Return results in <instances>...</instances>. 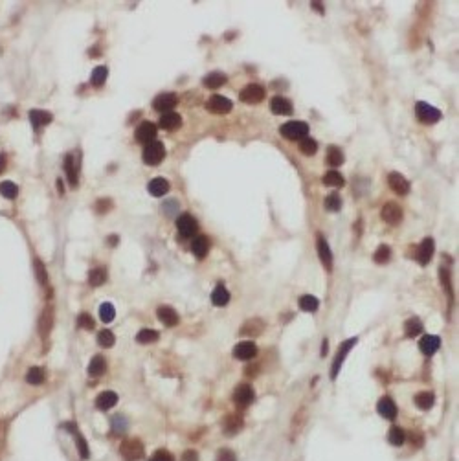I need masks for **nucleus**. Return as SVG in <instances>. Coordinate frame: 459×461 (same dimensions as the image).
<instances>
[{"instance_id":"nucleus-1","label":"nucleus","mask_w":459,"mask_h":461,"mask_svg":"<svg viewBox=\"0 0 459 461\" xmlns=\"http://www.w3.org/2000/svg\"><path fill=\"white\" fill-rule=\"evenodd\" d=\"M142 158H144V162L145 164H149V166H158V164L166 158V147H164L162 142H156L155 140V142H151V144L145 145Z\"/></svg>"},{"instance_id":"nucleus-2","label":"nucleus","mask_w":459,"mask_h":461,"mask_svg":"<svg viewBox=\"0 0 459 461\" xmlns=\"http://www.w3.org/2000/svg\"><path fill=\"white\" fill-rule=\"evenodd\" d=\"M281 134L283 138L287 140H301L309 134V124H305L301 120H294V122H288L281 127Z\"/></svg>"},{"instance_id":"nucleus-3","label":"nucleus","mask_w":459,"mask_h":461,"mask_svg":"<svg viewBox=\"0 0 459 461\" xmlns=\"http://www.w3.org/2000/svg\"><path fill=\"white\" fill-rule=\"evenodd\" d=\"M120 454L127 461H138L144 457V445L138 439H125L120 446Z\"/></svg>"},{"instance_id":"nucleus-4","label":"nucleus","mask_w":459,"mask_h":461,"mask_svg":"<svg viewBox=\"0 0 459 461\" xmlns=\"http://www.w3.org/2000/svg\"><path fill=\"white\" fill-rule=\"evenodd\" d=\"M415 112H417V118L421 120L422 124H435L441 120V112L437 108L432 107L430 103L426 101H419L415 105Z\"/></svg>"},{"instance_id":"nucleus-5","label":"nucleus","mask_w":459,"mask_h":461,"mask_svg":"<svg viewBox=\"0 0 459 461\" xmlns=\"http://www.w3.org/2000/svg\"><path fill=\"white\" fill-rule=\"evenodd\" d=\"M241 101L243 103H248V105H256V103H261L263 99H265V88H263L261 85H256V83H252V85L245 86L243 90H241Z\"/></svg>"},{"instance_id":"nucleus-6","label":"nucleus","mask_w":459,"mask_h":461,"mask_svg":"<svg viewBox=\"0 0 459 461\" xmlns=\"http://www.w3.org/2000/svg\"><path fill=\"white\" fill-rule=\"evenodd\" d=\"M176 103H178V96H176V94H173V92H162V94H158V96L155 97L153 108L162 114L171 112V108L176 107Z\"/></svg>"},{"instance_id":"nucleus-7","label":"nucleus","mask_w":459,"mask_h":461,"mask_svg":"<svg viewBox=\"0 0 459 461\" xmlns=\"http://www.w3.org/2000/svg\"><path fill=\"white\" fill-rule=\"evenodd\" d=\"M358 342V338H349V340H346V342L340 345V349H338L336 353V359H334V362H332V368H331V379L334 381L338 375V371H340V368H342L343 360H346L347 353L351 351L353 348H355V343Z\"/></svg>"},{"instance_id":"nucleus-8","label":"nucleus","mask_w":459,"mask_h":461,"mask_svg":"<svg viewBox=\"0 0 459 461\" xmlns=\"http://www.w3.org/2000/svg\"><path fill=\"white\" fill-rule=\"evenodd\" d=\"M176 230H178V234H180L182 237H191L197 234L198 230V222L195 217H191L189 213H184L178 217V220H176Z\"/></svg>"},{"instance_id":"nucleus-9","label":"nucleus","mask_w":459,"mask_h":461,"mask_svg":"<svg viewBox=\"0 0 459 461\" xmlns=\"http://www.w3.org/2000/svg\"><path fill=\"white\" fill-rule=\"evenodd\" d=\"M254 397H256V393H254V388L250 384H239L234 392V401L239 408L250 406L254 402Z\"/></svg>"},{"instance_id":"nucleus-10","label":"nucleus","mask_w":459,"mask_h":461,"mask_svg":"<svg viewBox=\"0 0 459 461\" xmlns=\"http://www.w3.org/2000/svg\"><path fill=\"white\" fill-rule=\"evenodd\" d=\"M316 248H318V256H320L321 265L325 267L327 272H331L332 270V252H331V248H329V245H327L325 237L321 236V234H318V237H316Z\"/></svg>"},{"instance_id":"nucleus-11","label":"nucleus","mask_w":459,"mask_h":461,"mask_svg":"<svg viewBox=\"0 0 459 461\" xmlns=\"http://www.w3.org/2000/svg\"><path fill=\"white\" fill-rule=\"evenodd\" d=\"M134 136H136V140H138L140 144H151V142H155L156 138V125L153 124V122H142V124L138 125V129H136V133H134Z\"/></svg>"},{"instance_id":"nucleus-12","label":"nucleus","mask_w":459,"mask_h":461,"mask_svg":"<svg viewBox=\"0 0 459 461\" xmlns=\"http://www.w3.org/2000/svg\"><path fill=\"white\" fill-rule=\"evenodd\" d=\"M232 107H234L232 101L224 96H211L209 101L206 103V108L211 114H228L232 110Z\"/></svg>"},{"instance_id":"nucleus-13","label":"nucleus","mask_w":459,"mask_h":461,"mask_svg":"<svg viewBox=\"0 0 459 461\" xmlns=\"http://www.w3.org/2000/svg\"><path fill=\"white\" fill-rule=\"evenodd\" d=\"M257 355V345L250 340H245V342H239L234 348V357L237 360H252Z\"/></svg>"},{"instance_id":"nucleus-14","label":"nucleus","mask_w":459,"mask_h":461,"mask_svg":"<svg viewBox=\"0 0 459 461\" xmlns=\"http://www.w3.org/2000/svg\"><path fill=\"white\" fill-rule=\"evenodd\" d=\"M380 217L388 222V224H397L402 220V208L395 202H388L384 204V208L380 211Z\"/></svg>"},{"instance_id":"nucleus-15","label":"nucleus","mask_w":459,"mask_h":461,"mask_svg":"<svg viewBox=\"0 0 459 461\" xmlns=\"http://www.w3.org/2000/svg\"><path fill=\"white\" fill-rule=\"evenodd\" d=\"M433 250H435L433 239L432 237H426V239L419 245V248H417V261H419L422 267L428 265L430 263V259H432V256H433Z\"/></svg>"},{"instance_id":"nucleus-16","label":"nucleus","mask_w":459,"mask_h":461,"mask_svg":"<svg viewBox=\"0 0 459 461\" xmlns=\"http://www.w3.org/2000/svg\"><path fill=\"white\" fill-rule=\"evenodd\" d=\"M388 182H390V188L395 191L397 195H408L410 193V182L406 180L404 177H402L401 173H390V177H388Z\"/></svg>"},{"instance_id":"nucleus-17","label":"nucleus","mask_w":459,"mask_h":461,"mask_svg":"<svg viewBox=\"0 0 459 461\" xmlns=\"http://www.w3.org/2000/svg\"><path fill=\"white\" fill-rule=\"evenodd\" d=\"M156 314H158V320H160L166 327H175L176 323H178V312L173 309V307H167V305H162L158 307V311H156Z\"/></svg>"},{"instance_id":"nucleus-18","label":"nucleus","mask_w":459,"mask_h":461,"mask_svg":"<svg viewBox=\"0 0 459 461\" xmlns=\"http://www.w3.org/2000/svg\"><path fill=\"white\" fill-rule=\"evenodd\" d=\"M265 327H267V323L263 322L261 318H252V320L243 323L241 334H243V336H259Z\"/></svg>"},{"instance_id":"nucleus-19","label":"nucleus","mask_w":459,"mask_h":461,"mask_svg":"<svg viewBox=\"0 0 459 461\" xmlns=\"http://www.w3.org/2000/svg\"><path fill=\"white\" fill-rule=\"evenodd\" d=\"M52 327H54V307H46L43 311V314H41V318H39V332H41V336L43 338L48 336Z\"/></svg>"},{"instance_id":"nucleus-20","label":"nucleus","mask_w":459,"mask_h":461,"mask_svg":"<svg viewBox=\"0 0 459 461\" xmlns=\"http://www.w3.org/2000/svg\"><path fill=\"white\" fill-rule=\"evenodd\" d=\"M439 348H441V340H439V336H433V334H426V336H422L421 342H419V349H421L426 357L435 355Z\"/></svg>"},{"instance_id":"nucleus-21","label":"nucleus","mask_w":459,"mask_h":461,"mask_svg":"<svg viewBox=\"0 0 459 461\" xmlns=\"http://www.w3.org/2000/svg\"><path fill=\"white\" fill-rule=\"evenodd\" d=\"M377 412L382 415L384 419H395L397 415V406L395 402L391 401L390 397H382V399H379V402H377Z\"/></svg>"},{"instance_id":"nucleus-22","label":"nucleus","mask_w":459,"mask_h":461,"mask_svg":"<svg viewBox=\"0 0 459 461\" xmlns=\"http://www.w3.org/2000/svg\"><path fill=\"white\" fill-rule=\"evenodd\" d=\"M158 125H160L162 129L166 131H173V129H178L182 125V116L176 112H164L160 116V120H158Z\"/></svg>"},{"instance_id":"nucleus-23","label":"nucleus","mask_w":459,"mask_h":461,"mask_svg":"<svg viewBox=\"0 0 459 461\" xmlns=\"http://www.w3.org/2000/svg\"><path fill=\"white\" fill-rule=\"evenodd\" d=\"M270 108H272L274 114L288 116V114L292 112V103L283 96H276V97H272V101H270Z\"/></svg>"},{"instance_id":"nucleus-24","label":"nucleus","mask_w":459,"mask_h":461,"mask_svg":"<svg viewBox=\"0 0 459 461\" xmlns=\"http://www.w3.org/2000/svg\"><path fill=\"white\" fill-rule=\"evenodd\" d=\"M66 428L72 430V435L75 437V443H77V450H79V456L81 459H88V456H90V452H88V445H86L85 437L79 434V430H77V426L75 424H64Z\"/></svg>"},{"instance_id":"nucleus-25","label":"nucleus","mask_w":459,"mask_h":461,"mask_svg":"<svg viewBox=\"0 0 459 461\" xmlns=\"http://www.w3.org/2000/svg\"><path fill=\"white\" fill-rule=\"evenodd\" d=\"M228 301H229L228 289H226L222 283H219L213 289V292H211V303H213L215 307H224V305H228Z\"/></svg>"},{"instance_id":"nucleus-26","label":"nucleus","mask_w":459,"mask_h":461,"mask_svg":"<svg viewBox=\"0 0 459 461\" xmlns=\"http://www.w3.org/2000/svg\"><path fill=\"white\" fill-rule=\"evenodd\" d=\"M167 191H169V182H167L166 178L156 177L149 182V193L153 197H164Z\"/></svg>"},{"instance_id":"nucleus-27","label":"nucleus","mask_w":459,"mask_h":461,"mask_svg":"<svg viewBox=\"0 0 459 461\" xmlns=\"http://www.w3.org/2000/svg\"><path fill=\"white\" fill-rule=\"evenodd\" d=\"M228 81V75L224 74V72H209L206 77H204V86H208V88H211V90H215V88H219V86H222Z\"/></svg>"},{"instance_id":"nucleus-28","label":"nucleus","mask_w":459,"mask_h":461,"mask_svg":"<svg viewBox=\"0 0 459 461\" xmlns=\"http://www.w3.org/2000/svg\"><path fill=\"white\" fill-rule=\"evenodd\" d=\"M118 402V395L114 392H103L97 395L96 399V406L97 410H110V408H114V404Z\"/></svg>"},{"instance_id":"nucleus-29","label":"nucleus","mask_w":459,"mask_h":461,"mask_svg":"<svg viewBox=\"0 0 459 461\" xmlns=\"http://www.w3.org/2000/svg\"><path fill=\"white\" fill-rule=\"evenodd\" d=\"M64 171L68 177V184L72 188L77 186V164L74 162V155H66L64 158Z\"/></svg>"},{"instance_id":"nucleus-30","label":"nucleus","mask_w":459,"mask_h":461,"mask_svg":"<svg viewBox=\"0 0 459 461\" xmlns=\"http://www.w3.org/2000/svg\"><path fill=\"white\" fill-rule=\"evenodd\" d=\"M191 250L193 254L197 256L198 259H204L208 256V250H209V239L206 236H200L197 237L195 241L191 243Z\"/></svg>"},{"instance_id":"nucleus-31","label":"nucleus","mask_w":459,"mask_h":461,"mask_svg":"<svg viewBox=\"0 0 459 461\" xmlns=\"http://www.w3.org/2000/svg\"><path fill=\"white\" fill-rule=\"evenodd\" d=\"M222 426H224V432L228 435L237 434V432L243 428V417H241V415H237V413H235V415H234V413H232V415H226Z\"/></svg>"},{"instance_id":"nucleus-32","label":"nucleus","mask_w":459,"mask_h":461,"mask_svg":"<svg viewBox=\"0 0 459 461\" xmlns=\"http://www.w3.org/2000/svg\"><path fill=\"white\" fill-rule=\"evenodd\" d=\"M105 371H107V362H105V359H103L101 355H96V357L90 360V364H88V375L101 377Z\"/></svg>"},{"instance_id":"nucleus-33","label":"nucleus","mask_w":459,"mask_h":461,"mask_svg":"<svg viewBox=\"0 0 459 461\" xmlns=\"http://www.w3.org/2000/svg\"><path fill=\"white\" fill-rule=\"evenodd\" d=\"M30 120H32L33 127L37 129V127H41V125H48L52 120H54V116L50 112H44V110H39V108H33V110H30Z\"/></svg>"},{"instance_id":"nucleus-34","label":"nucleus","mask_w":459,"mask_h":461,"mask_svg":"<svg viewBox=\"0 0 459 461\" xmlns=\"http://www.w3.org/2000/svg\"><path fill=\"white\" fill-rule=\"evenodd\" d=\"M46 381V371L43 370V368H39V366H33V368H30L26 373V382H30V384H33V386H39V384H43V382Z\"/></svg>"},{"instance_id":"nucleus-35","label":"nucleus","mask_w":459,"mask_h":461,"mask_svg":"<svg viewBox=\"0 0 459 461\" xmlns=\"http://www.w3.org/2000/svg\"><path fill=\"white\" fill-rule=\"evenodd\" d=\"M318 307H320V301H318V298L312 294H305L299 298V309L305 312H316L318 311Z\"/></svg>"},{"instance_id":"nucleus-36","label":"nucleus","mask_w":459,"mask_h":461,"mask_svg":"<svg viewBox=\"0 0 459 461\" xmlns=\"http://www.w3.org/2000/svg\"><path fill=\"white\" fill-rule=\"evenodd\" d=\"M404 332H406V336H410V338L417 336V334H421V332H422V322L419 320V318H415V316L410 318V320H406Z\"/></svg>"},{"instance_id":"nucleus-37","label":"nucleus","mask_w":459,"mask_h":461,"mask_svg":"<svg viewBox=\"0 0 459 461\" xmlns=\"http://www.w3.org/2000/svg\"><path fill=\"white\" fill-rule=\"evenodd\" d=\"M413 401H415L417 408H421V410H430V408L433 406V402H435V397H433L430 392H421V393H417Z\"/></svg>"},{"instance_id":"nucleus-38","label":"nucleus","mask_w":459,"mask_h":461,"mask_svg":"<svg viewBox=\"0 0 459 461\" xmlns=\"http://www.w3.org/2000/svg\"><path fill=\"white\" fill-rule=\"evenodd\" d=\"M107 75H108L107 66H96V68L92 70L90 83L94 86H103L105 85V81H107Z\"/></svg>"},{"instance_id":"nucleus-39","label":"nucleus","mask_w":459,"mask_h":461,"mask_svg":"<svg viewBox=\"0 0 459 461\" xmlns=\"http://www.w3.org/2000/svg\"><path fill=\"white\" fill-rule=\"evenodd\" d=\"M107 279V270L103 267H97V268H92L90 274H88V281H90L92 287H99V285L105 283Z\"/></svg>"},{"instance_id":"nucleus-40","label":"nucleus","mask_w":459,"mask_h":461,"mask_svg":"<svg viewBox=\"0 0 459 461\" xmlns=\"http://www.w3.org/2000/svg\"><path fill=\"white\" fill-rule=\"evenodd\" d=\"M327 164L331 167H338L343 164V153L338 147H329L327 151Z\"/></svg>"},{"instance_id":"nucleus-41","label":"nucleus","mask_w":459,"mask_h":461,"mask_svg":"<svg viewBox=\"0 0 459 461\" xmlns=\"http://www.w3.org/2000/svg\"><path fill=\"white\" fill-rule=\"evenodd\" d=\"M299 151H301L303 155H307V156L316 155V151H318V144H316V140L314 138H309V136L301 138V140H299Z\"/></svg>"},{"instance_id":"nucleus-42","label":"nucleus","mask_w":459,"mask_h":461,"mask_svg":"<svg viewBox=\"0 0 459 461\" xmlns=\"http://www.w3.org/2000/svg\"><path fill=\"white\" fill-rule=\"evenodd\" d=\"M158 331L155 329H142V331L136 334V342L138 343H155L158 340Z\"/></svg>"},{"instance_id":"nucleus-43","label":"nucleus","mask_w":459,"mask_h":461,"mask_svg":"<svg viewBox=\"0 0 459 461\" xmlns=\"http://www.w3.org/2000/svg\"><path fill=\"white\" fill-rule=\"evenodd\" d=\"M323 184H325V186H331V188H342L346 182H343L342 175L332 169V171L325 173V177H323Z\"/></svg>"},{"instance_id":"nucleus-44","label":"nucleus","mask_w":459,"mask_h":461,"mask_svg":"<svg viewBox=\"0 0 459 461\" xmlns=\"http://www.w3.org/2000/svg\"><path fill=\"white\" fill-rule=\"evenodd\" d=\"M116 316V311H114L112 303H101L99 305V320L103 323H110Z\"/></svg>"},{"instance_id":"nucleus-45","label":"nucleus","mask_w":459,"mask_h":461,"mask_svg":"<svg viewBox=\"0 0 459 461\" xmlns=\"http://www.w3.org/2000/svg\"><path fill=\"white\" fill-rule=\"evenodd\" d=\"M114 342H116V336H114L112 331L103 329V331L97 332V343H99L101 348H112Z\"/></svg>"},{"instance_id":"nucleus-46","label":"nucleus","mask_w":459,"mask_h":461,"mask_svg":"<svg viewBox=\"0 0 459 461\" xmlns=\"http://www.w3.org/2000/svg\"><path fill=\"white\" fill-rule=\"evenodd\" d=\"M373 258H375V263H379V265L388 263L391 258V248L388 247V245H380V247L377 248V252H375Z\"/></svg>"},{"instance_id":"nucleus-47","label":"nucleus","mask_w":459,"mask_h":461,"mask_svg":"<svg viewBox=\"0 0 459 461\" xmlns=\"http://www.w3.org/2000/svg\"><path fill=\"white\" fill-rule=\"evenodd\" d=\"M388 439H390V443H391L393 446H401L402 443L406 441L404 430L399 428V426H393V428L390 430V435H388Z\"/></svg>"},{"instance_id":"nucleus-48","label":"nucleus","mask_w":459,"mask_h":461,"mask_svg":"<svg viewBox=\"0 0 459 461\" xmlns=\"http://www.w3.org/2000/svg\"><path fill=\"white\" fill-rule=\"evenodd\" d=\"M0 193H2V197H6V198H15L17 195H19V188L15 186V182L4 180V182L0 184Z\"/></svg>"},{"instance_id":"nucleus-49","label":"nucleus","mask_w":459,"mask_h":461,"mask_svg":"<svg viewBox=\"0 0 459 461\" xmlns=\"http://www.w3.org/2000/svg\"><path fill=\"white\" fill-rule=\"evenodd\" d=\"M325 208L329 209V211H338V209L342 208V198H340V195H338V193L327 195V198H325Z\"/></svg>"},{"instance_id":"nucleus-50","label":"nucleus","mask_w":459,"mask_h":461,"mask_svg":"<svg viewBox=\"0 0 459 461\" xmlns=\"http://www.w3.org/2000/svg\"><path fill=\"white\" fill-rule=\"evenodd\" d=\"M35 274H37V279L41 285H48V272H46V267H44L43 261L35 259Z\"/></svg>"},{"instance_id":"nucleus-51","label":"nucleus","mask_w":459,"mask_h":461,"mask_svg":"<svg viewBox=\"0 0 459 461\" xmlns=\"http://www.w3.org/2000/svg\"><path fill=\"white\" fill-rule=\"evenodd\" d=\"M77 327L79 329H94V320H92L90 314L81 312L79 318H77Z\"/></svg>"},{"instance_id":"nucleus-52","label":"nucleus","mask_w":459,"mask_h":461,"mask_svg":"<svg viewBox=\"0 0 459 461\" xmlns=\"http://www.w3.org/2000/svg\"><path fill=\"white\" fill-rule=\"evenodd\" d=\"M125 428H127V421H125V417H123V415H114L112 417V430L114 432L122 434V432H125Z\"/></svg>"},{"instance_id":"nucleus-53","label":"nucleus","mask_w":459,"mask_h":461,"mask_svg":"<svg viewBox=\"0 0 459 461\" xmlns=\"http://www.w3.org/2000/svg\"><path fill=\"white\" fill-rule=\"evenodd\" d=\"M441 281H443V285H444V289H446V292H448V296H450V301H452V283H450V272L446 270V268H441Z\"/></svg>"},{"instance_id":"nucleus-54","label":"nucleus","mask_w":459,"mask_h":461,"mask_svg":"<svg viewBox=\"0 0 459 461\" xmlns=\"http://www.w3.org/2000/svg\"><path fill=\"white\" fill-rule=\"evenodd\" d=\"M215 461H237V456L229 448H222V450L217 452V457Z\"/></svg>"},{"instance_id":"nucleus-55","label":"nucleus","mask_w":459,"mask_h":461,"mask_svg":"<svg viewBox=\"0 0 459 461\" xmlns=\"http://www.w3.org/2000/svg\"><path fill=\"white\" fill-rule=\"evenodd\" d=\"M149 461H175V459H173V456L167 450H156L155 454L151 456Z\"/></svg>"},{"instance_id":"nucleus-56","label":"nucleus","mask_w":459,"mask_h":461,"mask_svg":"<svg viewBox=\"0 0 459 461\" xmlns=\"http://www.w3.org/2000/svg\"><path fill=\"white\" fill-rule=\"evenodd\" d=\"M182 461H198V454L195 450H186L182 456Z\"/></svg>"},{"instance_id":"nucleus-57","label":"nucleus","mask_w":459,"mask_h":461,"mask_svg":"<svg viewBox=\"0 0 459 461\" xmlns=\"http://www.w3.org/2000/svg\"><path fill=\"white\" fill-rule=\"evenodd\" d=\"M118 241H120V237H118V236H110V237H108V245H110V247H116Z\"/></svg>"},{"instance_id":"nucleus-58","label":"nucleus","mask_w":459,"mask_h":461,"mask_svg":"<svg viewBox=\"0 0 459 461\" xmlns=\"http://www.w3.org/2000/svg\"><path fill=\"white\" fill-rule=\"evenodd\" d=\"M4 167H6V156L0 155V173L4 171Z\"/></svg>"},{"instance_id":"nucleus-59","label":"nucleus","mask_w":459,"mask_h":461,"mask_svg":"<svg viewBox=\"0 0 459 461\" xmlns=\"http://www.w3.org/2000/svg\"><path fill=\"white\" fill-rule=\"evenodd\" d=\"M321 355H327V340H323V345H321Z\"/></svg>"}]
</instances>
